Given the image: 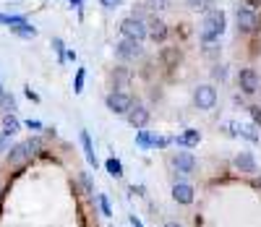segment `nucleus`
Listing matches in <instances>:
<instances>
[{"label":"nucleus","mask_w":261,"mask_h":227,"mask_svg":"<svg viewBox=\"0 0 261 227\" xmlns=\"http://www.w3.org/2000/svg\"><path fill=\"white\" fill-rule=\"evenodd\" d=\"M222 32H225V13L222 11H209L204 16V24H201V42L212 44L222 37Z\"/></svg>","instance_id":"1"},{"label":"nucleus","mask_w":261,"mask_h":227,"mask_svg":"<svg viewBox=\"0 0 261 227\" xmlns=\"http://www.w3.org/2000/svg\"><path fill=\"white\" fill-rule=\"evenodd\" d=\"M39 146H42L39 139H34V141L29 139V141H24V144H16V146L11 149V154H8V162H11V165H24L32 154L39 152Z\"/></svg>","instance_id":"2"},{"label":"nucleus","mask_w":261,"mask_h":227,"mask_svg":"<svg viewBox=\"0 0 261 227\" xmlns=\"http://www.w3.org/2000/svg\"><path fill=\"white\" fill-rule=\"evenodd\" d=\"M120 34H123L125 39H136V42H141L149 32H146V24H144L141 18L128 16V18H123V21H120Z\"/></svg>","instance_id":"3"},{"label":"nucleus","mask_w":261,"mask_h":227,"mask_svg":"<svg viewBox=\"0 0 261 227\" xmlns=\"http://www.w3.org/2000/svg\"><path fill=\"white\" fill-rule=\"evenodd\" d=\"M193 102L199 110H212L217 105V89L212 84H201V86H196V92H193Z\"/></svg>","instance_id":"4"},{"label":"nucleus","mask_w":261,"mask_h":227,"mask_svg":"<svg viewBox=\"0 0 261 227\" xmlns=\"http://www.w3.org/2000/svg\"><path fill=\"white\" fill-rule=\"evenodd\" d=\"M130 107H134V97L128 92H113L107 97V110L115 112V115H128Z\"/></svg>","instance_id":"5"},{"label":"nucleus","mask_w":261,"mask_h":227,"mask_svg":"<svg viewBox=\"0 0 261 227\" xmlns=\"http://www.w3.org/2000/svg\"><path fill=\"white\" fill-rule=\"evenodd\" d=\"M238 86H241V92L253 94L261 86V79H258V73L253 71V68H241V71H238Z\"/></svg>","instance_id":"6"},{"label":"nucleus","mask_w":261,"mask_h":227,"mask_svg":"<svg viewBox=\"0 0 261 227\" xmlns=\"http://www.w3.org/2000/svg\"><path fill=\"white\" fill-rule=\"evenodd\" d=\"M235 18H238V29H241V32H246V34L258 29V16H256V11H253V8H248V6L238 8Z\"/></svg>","instance_id":"7"},{"label":"nucleus","mask_w":261,"mask_h":227,"mask_svg":"<svg viewBox=\"0 0 261 227\" xmlns=\"http://www.w3.org/2000/svg\"><path fill=\"white\" fill-rule=\"evenodd\" d=\"M115 55H118L120 60H136V58L141 55V42L123 37V39L115 44Z\"/></svg>","instance_id":"8"},{"label":"nucleus","mask_w":261,"mask_h":227,"mask_svg":"<svg viewBox=\"0 0 261 227\" xmlns=\"http://www.w3.org/2000/svg\"><path fill=\"white\" fill-rule=\"evenodd\" d=\"M172 167L188 175V172L196 170V157H193L191 152H178V154H172Z\"/></svg>","instance_id":"9"},{"label":"nucleus","mask_w":261,"mask_h":227,"mask_svg":"<svg viewBox=\"0 0 261 227\" xmlns=\"http://www.w3.org/2000/svg\"><path fill=\"white\" fill-rule=\"evenodd\" d=\"M125 118H128V123L134 125V128L141 131V128L149 123V110H146L144 105H134V107L128 110V115H125Z\"/></svg>","instance_id":"10"},{"label":"nucleus","mask_w":261,"mask_h":227,"mask_svg":"<svg viewBox=\"0 0 261 227\" xmlns=\"http://www.w3.org/2000/svg\"><path fill=\"white\" fill-rule=\"evenodd\" d=\"M172 198L178 204H191L193 201V188L188 183H175L172 186Z\"/></svg>","instance_id":"11"},{"label":"nucleus","mask_w":261,"mask_h":227,"mask_svg":"<svg viewBox=\"0 0 261 227\" xmlns=\"http://www.w3.org/2000/svg\"><path fill=\"white\" fill-rule=\"evenodd\" d=\"M146 32H149V37L154 39V42H162V39L167 37V27H165L162 18H151L149 27H146Z\"/></svg>","instance_id":"12"},{"label":"nucleus","mask_w":261,"mask_h":227,"mask_svg":"<svg viewBox=\"0 0 261 227\" xmlns=\"http://www.w3.org/2000/svg\"><path fill=\"white\" fill-rule=\"evenodd\" d=\"M235 167L241 170V172H256V170H258L253 154H248V152H241V154L235 157Z\"/></svg>","instance_id":"13"},{"label":"nucleus","mask_w":261,"mask_h":227,"mask_svg":"<svg viewBox=\"0 0 261 227\" xmlns=\"http://www.w3.org/2000/svg\"><path fill=\"white\" fill-rule=\"evenodd\" d=\"M81 146H84V154H86V162H89V165H97L94 146H92V139H89V133H86V131H81Z\"/></svg>","instance_id":"14"},{"label":"nucleus","mask_w":261,"mask_h":227,"mask_svg":"<svg viewBox=\"0 0 261 227\" xmlns=\"http://www.w3.org/2000/svg\"><path fill=\"white\" fill-rule=\"evenodd\" d=\"M201 141V133L196 131V128H191V131H186L183 136H178V144H183V146H196Z\"/></svg>","instance_id":"15"},{"label":"nucleus","mask_w":261,"mask_h":227,"mask_svg":"<svg viewBox=\"0 0 261 227\" xmlns=\"http://www.w3.org/2000/svg\"><path fill=\"white\" fill-rule=\"evenodd\" d=\"M113 79H115V92H123L120 86H125V84L130 81V71H128V68H115Z\"/></svg>","instance_id":"16"},{"label":"nucleus","mask_w":261,"mask_h":227,"mask_svg":"<svg viewBox=\"0 0 261 227\" xmlns=\"http://www.w3.org/2000/svg\"><path fill=\"white\" fill-rule=\"evenodd\" d=\"M178 60H180L178 47H167V50H162V63H165V65H178Z\"/></svg>","instance_id":"17"},{"label":"nucleus","mask_w":261,"mask_h":227,"mask_svg":"<svg viewBox=\"0 0 261 227\" xmlns=\"http://www.w3.org/2000/svg\"><path fill=\"white\" fill-rule=\"evenodd\" d=\"M11 32H13V34H18V37H27V39H32V37L37 34V29H34L32 24H27V21H24V24H16Z\"/></svg>","instance_id":"18"},{"label":"nucleus","mask_w":261,"mask_h":227,"mask_svg":"<svg viewBox=\"0 0 261 227\" xmlns=\"http://www.w3.org/2000/svg\"><path fill=\"white\" fill-rule=\"evenodd\" d=\"M105 167H107V172H110L113 178H120L123 175V165H120V160H115V157H110V160L105 162Z\"/></svg>","instance_id":"19"},{"label":"nucleus","mask_w":261,"mask_h":227,"mask_svg":"<svg viewBox=\"0 0 261 227\" xmlns=\"http://www.w3.org/2000/svg\"><path fill=\"white\" fill-rule=\"evenodd\" d=\"M18 128H21V123H18V120H16L13 115H6V118H3V133L13 136V133H16Z\"/></svg>","instance_id":"20"},{"label":"nucleus","mask_w":261,"mask_h":227,"mask_svg":"<svg viewBox=\"0 0 261 227\" xmlns=\"http://www.w3.org/2000/svg\"><path fill=\"white\" fill-rule=\"evenodd\" d=\"M212 3H214V0H188V6L196 8V11H199V8H201V11H209Z\"/></svg>","instance_id":"21"},{"label":"nucleus","mask_w":261,"mask_h":227,"mask_svg":"<svg viewBox=\"0 0 261 227\" xmlns=\"http://www.w3.org/2000/svg\"><path fill=\"white\" fill-rule=\"evenodd\" d=\"M73 92H76V94H81V92H84V68H81V71L76 73V84H73Z\"/></svg>","instance_id":"22"},{"label":"nucleus","mask_w":261,"mask_h":227,"mask_svg":"<svg viewBox=\"0 0 261 227\" xmlns=\"http://www.w3.org/2000/svg\"><path fill=\"white\" fill-rule=\"evenodd\" d=\"M99 209H102V214H113V209H110V201H107V196H99Z\"/></svg>","instance_id":"23"},{"label":"nucleus","mask_w":261,"mask_h":227,"mask_svg":"<svg viewBox=\"0 0 261 227\" xmlns=\"http://www.w3.org/2000/svg\"><path fill=\"white\" fill-rule=\"evenodd\" d=\"M53 44H55V50H58V60L63 63V60H65V53H63V42H60V39H53Z\"/></svg>","instance_id":"24"},{"label":"nucleus","mask_w":261,"mask_h":227,"mask_svg":"<svg viewBox=\"0 0 261 227\" xmlns=\"http://www.w3.org/2000/svg\"><path fill=\"white\" fill-rule=\"evenodd\" d=\"M81 186H84L86 193H92V180H89V175H81Z\"/></svg>","instance_id":"25"},{"label":"nucleus","mask_w":261,"mask_h":227,"mask_svg":"<svg viewBox=\"0 0 261 227\" xmlns=\"http://www.w3.org/2000/svg\"><path fill=\"white\" fill-rule=\"evenodd\" d=\"M102 3H105V8H115V6L123 3V0H102Z\"/></svg>","instance_id":"26"},{"label":"nucleus","mask_w":261,"mask_h":227,"mask_svg":"<svg viewBox=\"0 0 261 227\" xmlns=\"http://www.w3.org/2000/svg\"><path fill=\"white\" fill-rule=\"evenodd\" d=\"M27 128H32V131H39V128H42V123H39V120H27Z\"/></svg>","instance_id":"27"},{"label":"nucleus","mask_w":261,"mask_h":227,"mask_svg":"<svg viewBox=\"0 0 261 227\" xmlns=\"http://www.w3.org/2000/svg\"><path fill=\"white\" fill-rule=\"evenodd\" d=\"M251 115H253L256 123H261V110H258V107H251Z\"/></svg>","instance_id":"28"},{"label":"nucleus","mask_w":261,"mask_h":227,"mask_svg":"<svg viewBox=\"0 0 261 227\" xmlns=\"http://www.w3.org/2000/svg\"><path fill=\"white\" fill-rule=\"evenodd\" d=\"M8 139H11V136H8V133H3V136H0V152H3V149H6V144H8Z\"/></svg>","instance_id":"29"},{"label":"nucleus","mask_w":261,"mask_h":227,"mask_svg":"<svg viewBox=\"0 0 261 227\" xmlns=\"http://www.w3.org/2000/svg\"><path fill=\"white\" fill-rule=\"evenodd\" d=\"M130 224H134V227H144V224H141V219H136V217H130Z\"/></svg>","instance_id":"30"},{"label":"nucleus","mask_w":261,"mask_h":227,"mask_svg":"<svg viewBox=\"0 0 261 227\" xmlns=\"http://www.w3.org/2000/svg\"><path fill=\"white\" fill-rule=\"evenodd\" d=\"M165 227H183V224H178V222H167Z\"/></svg>","instance_id":"31"},{"label":"nucleus","mask_w":261,"mask_h":227,"mask_svg":"<svg viewBox=\"0 0 261 227\" xmlns=\"http://www.w3.org/2000/svg\"><path fill=\"white\" fill-rule=\"evenodd\" d=\"M246 3H248V8H251V6H258V0H246Z\"/></svg>","instance_id":"32"},{"label":"nucleus","mask_w":261,"mask_h":227,"mask_svg":"<svg viewBox=\"0 0 261 227\" xmlns=\"http://www.w3.org/2000/svg\"><path fill=\"white\" fill-rule=\"evenodd\" d=\"M154 6H167V0H154Z\"/></svg>","instance_id":"33"},{"label":"nucleus","mask_w":261,"mask_h":227,"mask_svg":"<svg viewBox=\"0 0 261 227\" xmlns=\"http://www.w3.org/2000/svg\"><path fill=\"white\" fill-rule=\"evenodd\" d=\"M6 99V92H3V86H0V102H3Z\"/></svg>","instance_id":"34"},{"label":"nucleus","mask_w":261,"mask_h":227,"mask_svg":"<svg viewBox=\"0 0 261 227\" xmlns=\"http://www.w3.org/2000/svg\"><path fill=\"white\" fill-rule=\"evenodd\" d=\"M71 6H81V0H71Z\"/></svg>","instance_id":"35"},{"label":"nucleus","mask_w":261,"mask_h":227,"mask_svg":"<svg viewBox=\"0 0 261 227\" xmlns=\"http://www.w3.org/2000/svg\"><path fill=\"white\" fill-rule=\"evenodd\" d=\"M256 186H258V188H261V178H258V180H256Z\"/></svg>","instance_id":"36"}]
</instances>
